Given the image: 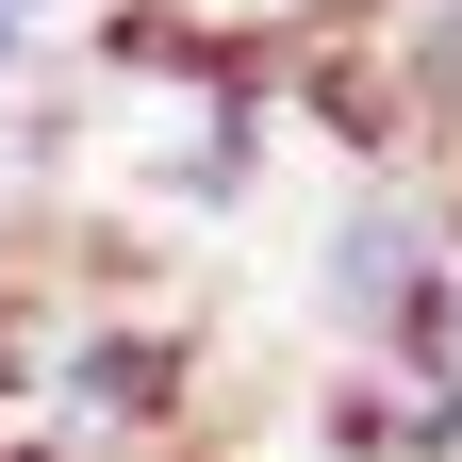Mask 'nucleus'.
I'll return each mask as SVG.
<instances>
[{
    "instance_id": "nucleus-1",
    "label": "nucleus",
    "mask_w": 462,
    "mask_h": 462,
    "mask_svg": "<svg viewBox=\"0 0 462 462\" xmlns=\"http://www.w3.org/2000/svg\"><path fill=\"white\" fill-rule=\"evenodd\" d=\"M199 396H215V330H199V314H165V298H99V314L50 330L33 413H67V430H99V446H182Z\"/></svg>"
},
{
    "instance_id": "nucleus-2",
    "label": "nucleus",
    "mask_w": 462,
    "mask_h": 462,
    "mask_svg": "<svg viewBox=\"0 0 462 462\" xmlns=\"http://www.w3.org/2000/svg\"><path fill=\"white\" fill-rule=\"evenodd\" d=\"M430 264H462V248H446V215H430V182H346L330 231H314V330L364 364V346L413 314V281H430Z\"/></svg>"
},
{
    "instance_id": "nucleus-3",
    "label": "nucleus",
    "mask_w": 462,
    "mask_h": 462,
    "mask_svg": "<svg viewBox=\"0 0 462 462\" xmlns=\"http://www.w3.org/2000/svg\"><path fill=\"white\" fill-rule=\"evenodd\" d=\"M264 133H281V99H182V133L149 149V215H248Z\"/></svg>"
},
{
    "instance_id": "nucleus-4",
    "label": "nucleus",
    "mask_w": 462,
    "mask_h": 462,
    "mask_svg": "<svg viewBox=\"0 0 462 462\" xmlns=\"http://www.w3.org/2000/svg\"><path fill=\"white\" fill-rule=\"evenodd\" d=\"M298 446H314V462H413V380L330 346V380L298 396Z\"/></svg>"
},
{
    "instance_id": "nucleus-5",
    "label": "nucleus",
    "mask_w": 462,
    "mask_h": 462,
    "mask_svg": "<svg viewBox=\"0 0 462 462\" xmlns=\"http://www.w3.org/2000/svg\"><path fill=\"white\" fill-rule=\"evenodd\" d=\"M0 149H17V182H50V165L83 149V99H50V67H33V83H17V133H0Z\"/></svg>"
},
{
    "instance_id": "nucleus-6",
    "label": "nucleus",
    "mask_w": 462,
    "mask_h": 462,
    "mask_svg": "<svg viewBox=\"0 0 462 462\" xmlns=\"http://www.w3.org/2000/svg\"><path fill=\"white\" fill-rule=\"evenodd\" d=\"M50 17H67V0H0V83H33V67H50Z\"/></svg>"
}]
</instances>
